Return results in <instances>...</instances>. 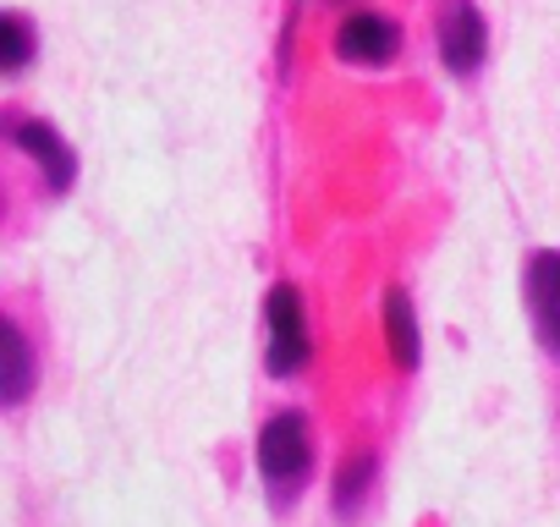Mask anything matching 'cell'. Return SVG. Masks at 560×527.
Listing matches in <instances>:
<instances>
[{
	"mask_svg": "<svg viewBox=\"0 0 560 527\" xmlns=\"http://www.w3.org/2000/svg\"><path fill=\"white\" fill-rule=\"evenodd\" d=\"M253 456H258V472H264L269 483H298V478L308 472V461H314V429H308V418L292 412V407L275 412V418L258 429Z\"/></svg>",
	"mask_w": 560,
	"mask_h": 527,
	"instance_id": "obj_1",
	"label": "cell"
},
{
	"mask_svg": "<svg viewBox=\"0 0 560 527\" xmlns=\"http://www.w3.org/2000/svg\"><path fill=\"white\" fill-rule=\"evenodd\" d=\"M264 325H269V374L292 379L308 363V325H303V297L298 286L280 281L264 303Z\"/></svg>",
	"mask_w": 560,
	"mask_h": 527,
	"instance_id": "obj_2",
	"label": "cell"
},
{
	"mask_svg": "<svg viewBox=\"0 0 560 527\" xmlns=\"http://www.w3.org/2000/svg\"><path fill=\"white\" fill-rule=\"evenodd\" d=\"M401 50V28L380 12H352L336 23V56L352 67H385Z\"/></svg>",
	"mask_w": 560,
	"mask_h": 527,
	"instance_id": "obj_3",
	"label": "cell"
},
{
	"mask_svg": "<svg viewBox=\"0 0 560 527\" xmlns=\"http://www.w3.org/2000/svg\"><path fill=\"white\" fill-rule=\"evenodd\" d=\"M434 39H440V61H445L456 78H467V72L483 61V45H489L483 17H478L472 0H451L445 17H440V28H434Z\"/></svg>",
	"mask_w": 560,
	"mask_h": 527,
	"instance_id": "obj_4",
	"label": "cell"
},
{
	"mask_svg": "<svg viewBox=\"0 0 560 527\" xmlns=\"http://www.w3.org/2000/svg\"><path fill=\"white\" fill-rule=\"evenodd\" d=\"M527 303H533V330L549 358H560V253H538L527 264Z\"/></svg>",
	"mask_w": 560,
	"mask_h": 527,
	"instance_id": "obj_5",
	"label": "cell"
},
{
	"mask_svg": "<svg viewBox=\"0 0 560 527\" xmlns=\"http://www.w3.org/2000/svg\"><path fill=\"white\" fill-rule=\"evenodd\" d=\"M18 149L50 176V187L56 192H67L72 187V176H78V160H72V149L56 138V127H45V121H23L18 127Z\"/></svg>",
	"mask_w": 560,
	"mask_h": 527,
	"instance_id": "obj_6",
	"label": "cell"
},
{
	"mask_svg": "<svg viewBox=\"0 0 560 527\" xmlns=\"http://www.w3.org/2000/svg\"><path fill=\"white\" fill-rule=\"evenodd\" d=\"M385 347L396 358V368H418V319L401 286L385 292Z\"/></svg>",
	"mask_w": 560,
	"mask_h": 527,
	"instance_id": "obj_7",
	"label": "cell"
},
{
	"mask_svg": "<svg viewBox=\"0 0 560 527\" xmlns=\"http://www.w3.org/2000/svg\"><path fill=\"white\" fill-rule=\"evenodd\" d=\"M369 478H374V450H358L341 461V472H336V511L341 516L358 511V500L369 494Z\"/></svg>",
	"mask_w": 560,
	"mask_h": 527,
	"instance_id": "obj_8",
	"label": "cell"
},
{
	"mask_svg": "<svg viewBox=\"0 0 560 527\" xmlns=\"http://www.w3.org/2000/svg\"><path fill=\"white\" fill-rule=\"evenodd\" d=\"M28 56H34V28H28V17L7 12V17H0V67H7V72H23Z\"/></svg>",
	"mask_w": 560,
	"mask_h": 527,
	"instance_id": "obj_9",
	"label": "cell"
},
{
	"mask_svg": "<svg viewBox=\"0 0 560 527\" xmlns=\"http://www.w3.org/2000/svg\"><path fill=\"white\" fill-rule=\"evenodd\" d=\"M28 374H34V352H28V336L12 325V385H7V401L28 396Z\"/></svg>",
	"mask_w": 560,
	"mask_h": 527,
	"instance_id": "obj_10",
	"label": "cell"
}]
</instances>
